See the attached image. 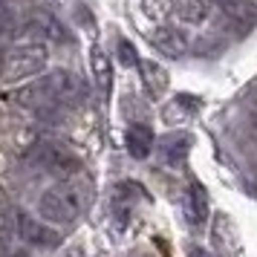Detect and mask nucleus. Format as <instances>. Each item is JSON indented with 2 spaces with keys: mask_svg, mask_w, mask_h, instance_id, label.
Segmentation results:
<instances>
[{
  "mask_svg": "<svg viewBox=\"0 0 257 257\" xmlns=\"http://www.w3.org/2000/svg\"><path fill=\"white\" fill-rule=\"evenodd\" d=\"M124 145H127V153L133 156V159H148L151 151H153V145H156V139H153L151 127L133 124V127L124 133Z\"/></svg>",
  "mask_w": 257,
  "mask_h": 257,
  "instance_id": "8",
  "label": "nucleus"
},
{
  "mask_svg": "<svg viewBox=\"0 0 257 257\" xmlns=\"http://www.w3.org/2000/svg\"><path fill=\"white\" fill-rule=\"evenodd\" d=\"M188 257H214L211 251H205V248H191L188 251Z\"/></svg>",
  "mask_w": 257,
  "mask_h": 257,
  "instance_id": "16",
  "label": "nucleus"
},
{
  "mask_svg": "<svg viewBox=\"0 0 257 257\" xmlns=\"http://www.w3.org/2000/svg\"><path fill=\"white\" fill-rule=\"evenodd\" d=\"M211 3H214V0H174L176 15H179L185 24H202L211 12Z\"/></svg>",
  "mask_w": 257,
  "mask_h": 257,
  "instance_id": "11",
  "label": "nucleus"
},
{
  "mask_svg": "<svg viewBox=\"0 0 257 257\" xmlns=\"http://www.w3.org/2000/svg\"><path fill=\"white\" fill-rule=\"evenodd\" d=\"M47 47L41 44H29V47H15L6 52L3 58V81L15 84V81H24V78H32L38 72H44L47 67Z\"/></svg>",
  "mask_w": 257,
  "mask_h": 257,
  "instance_id": "3",
  "label": "nucleus"
},
{
  "mask_svg": "<svg viewBox=\"0 0 257 257\" xmlns=\"http://www.w3.org/2000/svg\"><path fill=\"white\" fill-rule=\"evenodd\" d=\"M93 70H95L98 90H101V95L107 98V95H110V87H113V84H110V64H107V58L98 52V49L93 52Z\"/></svg>",
  "mask_w": 257,
  "mask_h": 257,
  "instance_id": "14",
  "label": "nucleus"
},
{
  "mask_svg": "<svg viewBox=\"0 0 257 257\" xmlns=\"http://www.w3.org/2000/svg\"><path fill=\"white\" fill-rule=\"evenodd\" d=\"M151 44L159 47V52H165L168 58H179L185 52V38L179 35V32H174V29H168V26H162L159 32H153Z\"/></svg>",
  "mask_w": 257,
  "mask_h": 257,
  "instance_id": "10",
  "label": "nucleus"
},
{
  "mask_svg": "<svg viewBox=\"0 0 257 257\" xmlns=\"http://www.w3.org/2000/svg\"><path fill=\"white\" fill-rule=\"evenodd\" d=\"M205 217H208V194L199 182H191V188H188V222L202 225Z\"/></svg>",
  "mask_w": 257,
  "mask_h": 257,
  "instance_id": "9",
  "label": "nucleus"
},
{
  "mask_svg": "<svg viewBox=\"0 0 257 257\" xmlns=\"http://www.w3.org/2000/svg\"><path fill=\"white\" fill-rule=\"evenodd\" d=\"M18 234L24 237L26 243L32 245H41V248H55L61 243V237L52 228H47L44 222H38L35 217H29V214H18Z\"/></svg>",
  "mask_w": 257,
  "mask_h": 257,
  "instance_id": "5",
  "label": "nucleus"
},
{
  "mask_svg": "<svg viewBox=\"0 0 257 257\" xmlns=\"http://www.w3.org/2000/svg\"><path fill=\"white\" fill-rule=\"evenodd\" d=\"M191 145H194L191 133H182V130H179V133H168V136H162V139H159V153L165 156V162L179 165L188 156Z\"/></svg>",
  "mask_w": 257,
  "mask_h": 257,
  "instance_id": "7",
  "label": "nucleus"
},
{
  "mask_svg": "<svg viewBox=\"0 0 257 257\" xmlns=\"http://www.w3.org/2000/svg\"><path fill=\"white\" fill-rule=\"evenodd\" d=\"M118 61H121L124 67H136V64H139V58H136V49H133V44H130V41H118Z\"/></svg>",
  "mask_w": 257,
  "mask_h": 257,
  "instance_id": "15",
  "label": "nucleus"
},
{
  "mask_svg": "<svg viewBox=\"0 0 257 257\" xmlns=\"http://www.w3.org/2000/svg\"><path fill=\"white\" fill-rule=\"evenodd\" d=\"M199 107H202V101H199L197 95L182 93V95H176L174 101L168 104V110H165V118H168V121H179V116H182V118H185V116H194Z\"/></svg>",
  "mask_w": 257,
  "mask_h": 257,
  "instance_id": "13",
  "label": "nucleus"
},
{
  "mask_svg": "<svg viewBox=\"0 0 257 257\" xmlns=\"http://www.w3.org/2000/svg\"><path fill=\"white\" fill-rule=\"evenodd\" d=\"M139 70H142V84H145V90L153 95V98H162L168 93V70L159 67L156 61H139Z\"/></svg>",
  "mask_w": 257,
  "mask_h": 257,
  "instance_id": "6",
  "label": "nucleus"
},
{
  "mask_svg": "<svg viewBox=\"0 0 257 257\" xmlns=\"http://www.w3.org/2000/svg\"><path fill=\"white\" fill-rule=\"evenodd\" d=\"M84 202H87V191L81 185L67 182V185L49 188L47 194L38 199V211L49 222H70L75 214H81Z\"/></svg>",
  "mask_w": 257,
  "mask_h": 257,
  "instance_id": "2",
  "label": "nucleus"
},
{
  "mask_svg": "<svg viewBox=\"0 0 257 257\" xmlns=\"http://www.w3.org/2000/svg\"><path fill=\"white\" fill-rule=\"evenodd\" d=\"M214 3L237 24H251L254 21V0H214Z\"/></svg>",
  "mask_w": 257,
  "mask_h": 257,
  "instance_id": "12",
  "label": "nucleus"
},
{
  "mask_svg": "<svg viewBox=\"0 0 257 257\" xmlns=\"http://www.w3.org/2000/svg\"><path fill=\"white\" fill-rule=\"evenodd\" d=\"M32 162H38L44 171L58 176H70L81 168V159L75 153H70L67 148L55 145V142H38L35 151H32Z\"/></svg>",
  "mask_w": 257,
  "mask_h": 257,
  "instance_id": "4",
  "label": "nucleus"
},
{
  "mask_svg": "<svg viewBox=\"0 0 257 257\" xmlns=\"http://www.w3.org/2000/svg\"><path fill=\"white\" fill-rule=\"evenodd\" d=\"M78 93V81H75V75L72 72H64V70H55L44 75L41 81L29 84L24 87L21 93H18V101L26 107H49V104H58V101H67L72 95Z\"/></svg>",
  "mask_w": 257,
  "mask_h": 257,
  "instance_id": "1",
  "label": "nucleus"
}]
</instances>
